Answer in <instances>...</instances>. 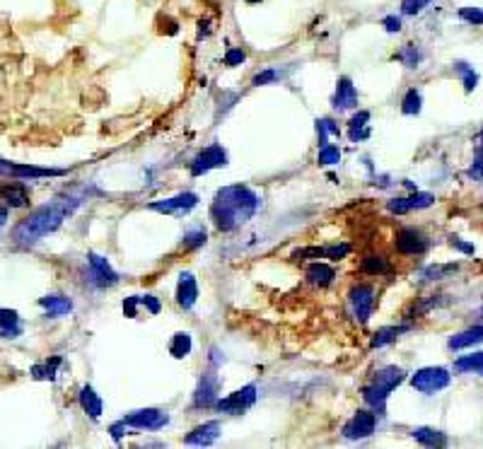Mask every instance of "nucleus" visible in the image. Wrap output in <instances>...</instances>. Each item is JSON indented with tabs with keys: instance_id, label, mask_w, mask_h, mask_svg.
Wrapping results in <instances>:
<instances>
[{
	"instance_id": "nucleus-25",
	"label": "nucleus",
	"mask_w": 483,
	"mask_h": 449,
	"mask_svg": "<svg viewBox=\"0 0 483 449\" xmlns=\"http://www.w3.org/2000/svg\"><path fill=\"white\" fill-rule=\"evenodd\" d=\"M411 326L409 324H399V326H382V329L377 331V334L373 336V341H370V346L373 348H384L389 346V343H394L396 338H399L401 334H409Z\"/></svg>"
},
{
	"instance_id": "nucleus-19",
	"label": "nucleus",
	"mask_w": 483,
	"mask_h": 449,
	"mask_svg": "<svg viewBox=\"0 0 483 449\" xmlns=\"http://www.w3.org/2000/svg\"><path fill=\"white\" fill-rule=\"evenodd\" d=\"M198 302V282L193 278V273H181L179 282H177V305L181 310H193V305Z\"/></svg>"
},
{
	"instance_id": "nucleus-37",
	"label": "nucleus",
	"mask_w": 483,
	"mask_h": 449,
	"mask_svg": "<svg viewBox=\"0 0 483 449\" xmlns=\"http://www.w3.org/2000/svg\"><path fill=\"white\" fill-rule=\"evenodd\" d=\"M206 239H208L206 230H203V227H198V230H191V232H186V235H184V239H181V249H184V251L198 249V246H203V244H206Z\"/></svg>"
},
{
	"instance_id": "nucleus-16",
	"label": "nucleus",
	"mask_w": 483,
	"mask_h": 449,
	"mask_svg": "<svg viewBox=\"0 0 483 449\" xmlns=\"http://www.w3.org/2000/svg\"><path fill=\"white\" fill-rule=\"evenodd\" d=\"M331 107L336 112H348V109H355L358 107V90H355L353 80L350 78H338L336 83V94L331 99Z\"/></svg>"
},
{
	"instance_id": "nucleus-3",
	"label": "nucleus",
	"mask_w": 483,
	"mask_h": 449,
	"mask_svg": "<svg viewBox=\"0 0 483 449\" xmlns=\"http://www.w3.org/2000/svg\"><path fill=\"white\" fill-rule=\"evenodd\" d=\"M406 380V372L396 365L382 367V370L375 372L373 382L363 389V398L368 406H373L375 411H384V403L389 398V393Z\"/></svg>"
},
{
	"instance_id": "nucleus-1",
	"label": "nucleus",
	"mask_w": 483,
	"mask_h": 449,
	"mask_svg": "<svg viewBox=\"0 0 483 449\" xmlns=\"http://www.w3.org/2000/svg\"><path fill=\"white\" fill-rule=\"evenodd\" d=\"M80 203H83V196L65 194V196L54 198L51 203L39 205V208H34L27 218H22L13 227V242L17 246H34L37 242H42L44 237L54 235V232L63 225V220L68 218Z\"/></svg>"
},
{
	"instance_id": "nucleus-29",
	"label": "nucleus",
	"mask_w": 483,
	"mask_h": 449,
	"mask_svg": "<svg viewBox=\"0 0 483 449\" xmlns=\"http://www.w3.org/2000/svg\"><path fill=\"white\" fill-rule=\"evenodd\" d=\"M360 271H363V273H368V276H386V273H391V266H389V261H386L384 256L370 254V256H365V259L360 261Z\"/></svg>"
},
{
	"instance_id": "nucleus-40",
	"label": "nucleus",
	"mask_w": 483,
	"mask_h": 449,
	"mask_svg": "<svg viewBox=\"0 0 483 449\" xmlns=\"http://www.w3.org/2000/svg\"><path fill=\"white\" fill-rule=\"evenodd\" d=\"M278 78H281V73H278L276 68H266V70H261V73L254 75L252 85H254V87H261V85H271V83H276Z\"/></svg>"
},
{
	"instance_id": "nucleus-22",
	"label": "nucleus",
	"mask_w": 483,
	"mask_h": 449,
	"mask_svg": "<svg viewBox=\"0 0 483 449\" xmlns=\"http://www.w3.org/2000/svg\"><path fill=\"white\" fill-rule=\"evenodd\" d=\"M479 343H483V324L471 326V329L452 336L450 341H447V348H450V350H464V348L479 346Z\"/></svg>"
},
{
	"instance_id": "nucleus-4",
	"label": "nucleus",
	"mask_w": 483,
	"mask_h": 449,
	"mask_svg": "<svg viewBox=\"0 0 483 449\" xmlns=\"http://www.w3.org/2000/svg\"><path fill=\"white\" fill-rule=\"evenodd\" d=\"M450 382H452V375L445 367H420V370L414 372V377H411V387L418 393H425V396L440 393L442 389L450 387Z\"/></svg>"
},
{
	"instance_id": "nucleus-52",
	"label": "nucleus",
	"mask_w": 483,
	"mask_h": 449,
	"mask_svg": "<svg viewBox=\"0 0 483 449\" xmlns=\"http://www.w3.org/2000/svg\"><path fill=\"white\" fill-rule=\"evenodd\" d=\"M244 3H249V5H256V3H261V0H244Z\"/></svg>"
},
{
	"instance_id": "nucleus-45",
	"label": "nucleus",
	"mask_w": 483,
	"mask_h": 449,
	"mask_svg": "<svg viewBox=\"0 0 483 449\" xmlns=\"http://www.w3.org/2000/svg\"><path fill=\"white\" fill-rule=\"evenodd\" d=\"M469 179H474V181H483V153L476 155V160L471 162V167H469Z\"/></svg>"
},
{
	"instance_id": "nucleus-42",
	"label": "nucleus",
	"mask_w": 483,
	"mask_h": 449,
	"mask_svg": "<svg viewBox=\"0 0 483 449\" xmlns=\"http://www.w3.org/2000/svg\"><path fill=\"white\" fill-rule=\"evenodd\" d=\"M138 300H140V307H145L150 314H160L162 312V302L157 300L155 295H138Z\"/></svg>"
},
{
	"instance_id": "nucleus-12",
	"label": "nucleus",
	"mask_w": 483,
	"mask_h": 449,
	"mask_svg": "<svg viewBox=\"0 0 483 449\" xmlns=\"http://www.w3.org/2000/svg\"><path fill=\"white\" fill-rule=\"evenodd\" d=\"M88 276L95 287H114L119 282V273L111 269L109 259L90 251L88 254Z\"/></svg>"
},
{
	"instance_id": "nucleus-14",
	"label": "nucleus",
	"mask_w": 483,
	"mask_h": 449,
	"mask_svg": "<svg viewBox=\"0 0 483 449\" xmlns=\"http://www.w3.org/2000/svg\"><path fill=\"white\" fill-rule=\"evenodd\" d=\"M375 427H377V416L370 411H358L343 425V432H341V435H343L345 440H365V437L373 435Z\"/></svg>"
},
{
	"instance_id": "nucleus-48",
	"label": "nucleus",
	"mask_w": 483,
	"mask_h": 449,
	"mask_svg": "<svg viewBox=\"0 0 483 449\" xmlns=\"http://www.w3.org/2000/svg\"><path fill=\"white\" fill-rule=\"evenodd\" d=\"M450 244L455 246V249L464 251V254H474V244H466V242L459 239V237H450Z\"/></svg>"
},
{
	"instance_id": "nucleus-10",
	"label": "nucleus",
	"mask_w": 483,
	"mask_h": 449,
	"mask_svg": "<svg viewBox=\"0 0 483 449\" xmlns=\"http://www.w3.org/2000/svg\"><path fill=\"white\" fill-rule=\"evenodd\" d=\"M227 164V153L220 143H213L208 148H203L196 158L191 160V176H203L211 169L225 167Z\"/></svg>"
},
{
	"instance_id": "nucleus-18",
	"label": "nucleus",
	"mask_w": 483,
	"mask_h": 449,
	"mask_svg": "<svg viewBox=\"0 0 483 449\" xmlns=\"http://www.w3.org/2000/svg\"><path fill=\"white\" fill-rule=\"evenodd\" d=\"M220 437V423L218 421H208L203 425L193 427L189 435L184 437V445H196V447H208Z\"/></svg>"
},
{
	"instance_id": "nucleus-35",
	"label": "nucleus",
	"mask_w": 483,
	"mask_h": 449,
	"mask_svg": "<svg viewBox=\"0 0 483 449\" xmlns=\"http://www.w3.org/2000/svg\"><path fill=\"white\" fill-rule=\"evenodd\" d=\"M420 51H418V46L416 44H404V49H401L399 53H396V60H401V63L406 65V68H418L420 65Z\"/></svg>"
},
{
	"instance_id": "nucleus-32",
	"label": "nucleus",
	"mask_w": 483,
	"mask_h": 449,
	"mask_svg": "<svg viewBox=\"0 0 483 449\" xmlns=\"http://www.w3.org/2000/svg\"><path fill=\"white\" fill-rule=\"evenodd\" d=\"M329 135L338 138L341 135V128L334 119H317V140H319V148L329 143Z\"/></svg>"
},
{
	"instance_id": "nucleus-20",
	"label": "nucleus",
	"mask_w": 483,
	"mask_h": 449,
	"mask_svg": "<svg viewBox=\"0 0 483 449\" xmlns=\"http://www.w3.org/2000/svg\"><path fill=\"white\" fill-rule=\"evenodd\" d=\"M78 401H80V408H83L92 421H99L101 413H104V401H101V396L92 389V387L90 384L83 387L78 393Z\"/></svg>"
},
{
	"instance_id": "nucleus-36",
	"label": "nucleus",
	"mask_w": 483,
	"mask_h": 449,
	"mask_svg": "<svg viewBox=\"0 0 483 449\" xmlns=\"http://www.w3.org/2000/svg\"><path fill=\"white\" fill-rule=\"evenodd\" d=\"M317 162L324 164V167H331V164H338V162H341V150H338V145H331V143L322 145V148H319V155H317Z\"/></svg>"
},
{
	"instance_id": "nucleus-31",
	"label": "nucleus",
	"mask_w": 483,
	"mask_h": 449,
	"mask_svg": "<svg viewBox=\"0 0 483 449\" xmlns=\"http://www.w3.org/2000/svg\"><path fill=\"white\" fill-rule=\"evenodd\" d=\"M455 70L459 73L461 83H464V92L471 94L476 90V85H479V75H476V70L471 68L469 63H464V60H457L455 63Z\"/></svg>"
},
{
	"instance_id": "nucleus-51",
	"label": "nucleus",
	"mask_w": 483,
	"mask_h": 449,
	"mask_svg": "<svg viewBox=\"0 0 483 449\" xmlns=\"http://www.w3.org/2000/svg\"><path fill=\"white\" fill-rule=\"evenodd\" d=\"M8 218H10L8 205H0V230H3V227L8 225Z\"/></svg>"
},
{
	"instance_id": "nucleus-2",
	"label": "nucleus",
	"mask_w": 483,
	"mask_h": 449,
	"mask_svg": "<svg viewBox=\"0 0 483 449\" xmlns=\"http://www.w3.org/2000/svg\"><path fill=\"white\" fill-rule=\"evenodd\" d=\"M259 208H261V198L256 191L244 184H232L215 194L211 203V220L220 232H232L252 220Z\"/></svg>"
},
{
	"instance_id": "nucleus-26",
	"label": "nucleus",
	"mask_w": 483,
	"mask_h": 449,
	"mask_svg": "<svg viewBox=\"0 0 483 449\" xmlns=\"http://www.w3.org/2000/svg\"><path fill=\"white\" fill-rule=\"evenodd\" d=\"M414 440L420 442L425 447H445L447 445V435L442 430H435V427H414Z\"/></svg>"
},
{
	"instance_id": "nucleus-46",
	"label": "nucleus",
	"mask_w": 483,
	"mask_h": 449,
	"mask_svg": "<svg viewBox=\"0 0 483 449\" xmlns=\"http://www.w3.org/2000/svg\"><path fill=\"white\" fill-rule=\"evenodd\" d=\"M382 27H384L389 34L401 32V17H396V15H386V17L382 19Z\"/></svg>"
},
{
	"instance_id": "nucleus-33",
	"label": "nucleus",
	"mask_w": 483,
	"mask_h": 449,
	"mask_svg": "<svg viewBox=\"0 0 483 449\" xmlns=\"http://www.w3.org/2000/svg\"><path fill=\"white\" fill-rule=\"evenodd\" d=\"M420 109H423V97H420L418 90H409L406 97L401 99V112L406 116H418Z\"/></svg>"
},
{
	"instance_id": "nucleus-8",
	"label": "nucleus",
	"mask_w": 483,
	"mask_h": 449,
	"mask_svg": "<svg viewBox=\"0 0 483 449\" xmlns=\"http://www.w3.org/2000/svg\"><path fill=\"white\" fill-rule=\"evenodd\" d=\"M121 421L129 427H133V430H147V432L162 430L165 425H170V416L165 411H160V408H138V411L126 413Z\"/></svg>"
},
{
	"instance_id": "nucleus-50",
	"label": "nucleus",
	"mask_w": 483,
	"mask_h": 449,
	"mask_svg": "<svg viewBox=\"0 0 483 449\" xmlns=\"http://www.w3.org/2000/svg\"><path fill=\"white\" fill-rule=\"evenodd\" d=\"M222 360H225V357L220 355V350H218V348H211V365H213V367H218Z\"/></svg>"
},
{
	"instance_id": "nucleus-9",
	"label": "nucleus",
	"mask_w": 483,
	"mask_h": 449,
	"mask_svg": "<svg viewBox=\"0 0 483 449\" xmlns=\"http://www.w3.org/2000/svg\"><path fill=\"white\" fill-rule=\"evenodd\" d=\"M394 246H396V251L404 256H420L428 251L430 242H428V237L420 230H416V227H401L394 237Z\"/></svg>"
},
{
	"instance_id": "nucleus-11",
	"label": "nucleus",
	"mask_w": 483,
	"mask_h": 449,
	"mask_svg": "<svg viewBox=\"0 0 483 449\" xmlns=\"http://www.w3.org/2000/svg\"><path fill=\"white\" fill-rule=\"evenodd\" d=\"M198 205V196L193 191H184V194H177L172 198H160L147 203V210H155L162 215H184Z\"/></svg>"
},
{
	"instance_id": "nucleus-7",
	"label": "nucleus",
	"mask_w": 483,
	"mask_h": 449,
	"mask_svg": "<svg viewBox=\"0 0 483 449\" xmlns=\"http://www.w3.org/2000/svg\"><path fill=\"white\" fill-rule=\"evenodd\" d=\"M68 169H51V167H34V164H17L8 162L0 158V176L8 179H19V181H34V179H47V176H65Z\"/></svg>"
},
{
	"instance_id": "nucleus-23",
	"label": "nucleus",
	"mask_w": 483,
	"mask_h": 449,
	"mask_svg": "<svg viewBox=\"0 0 483 449\" xmlns=\"http://www.w3.org/2000/svg\"><path fill=\"white\" fill-rule=\"evenodd\" d=\"M60 365H63V357L60 355L47 357V360L37 362V365L29 370V375H32V380H37V382H56V375H58Z\"/></svg>"
},
{
	"instance_id": "nucleus-44",
	"label": "nucleus",
	"mask_w": 483,
	"mask_h": 449,
	"mask_svg": "<svg viewBox=\"0 0 483 449\" xmlns=\"http://www.w3.org/2000/svg\"><path fill=\"white\" fill-rule=\"evenodd\" d=\"M244 60H247V53H244L242 49H227V53H225V65H227V68L242 65Z\"/></svg>"
},
{
	"instance_id": "nucleus-43",
	"label": "nucleus",
	"mask_w": 483,
	"mask_h": 449,
	"mask_svg": "<svg viewBox=\"0 0 483 449\" xmlns=\"http://www.w3.org/2000/svg\"><path fill=\"white\" fill-rule=\"evenodd\" d=\"M124 316H129V319H136L138 316V307H140V300H138V295H131V297H126L124 300Z\"/></svg>"
},
{
	"instance_id": "nucleus-28",
	"label": "nucleus",
	"mask_w": 483,
	"mask_h": 449,
	"mask_svg": "<svg viewBox=\"0 0 483 449\" xmlns=\"http://www.w3.org/2000/svg\"><path fill=\"white\" fill-rule=\"evenodd\" d=\"M191 348H193L191 334L189 331H179V334H174L170 341V355L177 357V360H184L186 355H191Z\"/></svg>"
},
{
	"instance_id": "nucleus-49",
	"label": "nucleus",
	"mask_w": 483,
	"mask_h": 449,
	"mask_svg": "<svg viewBox=\"0 0 483 449\" xmlns=\"http://www.w3.org/2000/svg\"><path fill=\"white\" fill-rule=\"evenodd\" d=\"M211 34V19H201L198 22V37H208Z\"/></svg>"
},
{
	"instance_id": "nucleus-24",
	"label": "nucleus",
	"mask_w": 483,
	"mask_h": 449,
	"mask_svg": "<svg viewBox=\"0 0 483 449\" xmlns=\"http://www.w3.org/2000/svg\"><path fill=\"white\" fill-rule=\"evenodd\" d=\"M0 336L3 338H19L22 336V319L15 310L0 307Z\"/></svg>"
},
{
	"instance_id": "nucleus-17",
	"label": "nucleus",
	"mask_w": 483,
	"mask_h": 449,
	"mask_svg": "<svg viewBox=\"0 0 483 449\" xmlns=\"http://www.w3.org/2000/svg\"><path fill=\"white\" fill-rule=\"evenodd\" d=\"M39 307L47 312L49 319H58V316H68L73 312V300L60 292H51V295L39 297Z\"/></svg>"
},
{
	"instance_id": "nucleus-6",
	"label": "nucleus",
	"mask_w": 483,
	"mask_h": 449,
	"mask_svg": "<svg viewBox=\"0 0 483 449\" xmlns=\"http://www.w3.org/2000/svg\"><path fill=\"white\" fill-rule=\"evenodd\" d=\"M256 398H259L256 384H247L242 389L227 393L225 398H218L215 408L220 413H227V416H242V413H247L256 403Z\"/></svg>"
},
{
	"instance_id": "nucleus-27",
	"label": "nucleus",
	"mask_w": 483,
	"mask_h": 449,
	"mask_svg": "<svg viewBox=\"0 0 483 449\" xmlns=\"http://www.w3.org/2000/svg\"><path fill=\"white\" fill-rule=\"evenodd\" d=\"M457 375H483V350L474 355H464L455 360Z\"/></svg>"
},
{
	"instance_id": "nucleus-38",
	"label": "nucleus",
	"mask_w": 483,
	"mask_h": 449,
	"mask_svg": "<svg viewBox=\"0 0 483 449\" xmlns=\"http://www.w3.org/2000/svg\"><path fill=\"white\" fill-rule=\"evenodd\" d=\"M409 208L411 210H423V208H430L435 203V196L433 194H425V191H416L414 196H409Z\"/></svg>"
},
{
	"instance_id": "nucleus-30",
	"label": "nucleus",
	"mask_w": 483,
	"mask_h": 449,
	"mask_svg": "<svg viewBox=\"0 0 483 449\" xmlns=\"http://www.w3.org/2000/svg\"><path fill=\"white\" fill-rule=\"evenodd\" d=\"M368 121H370V112H360V114H355L353 119L348 121V135H350V140L353 143H358V140H363V138H368L370 135V128H368Z\"/></svg>"
},
{
	"instance_id": "nucleus-15",
	"label": "nucleus",
	"mask_w": 483,
	"mask_h": 449,
	"mask_svg": "<svg viewBox=\"0 0 483 449\" xmlns=\"http://www.w3.org/2000/svg\"><path fill=\"white\" fill-rule=\"evenodd\" d=\"M0 198H3L5 205H10V208H27L29 201H32V194H29L24 181L8 179L0 184Z\"/></svg>"
},
{
	"instance_id": "nucleus-41",
	"label": "nucleus",
	"mask_w": 483,
	"mask_h": 449,
	"mask_svg": "<svg viewBox=\"0 0 483 449\" xmlns=\"http://www.w3.org/2000/svg\"><path fill=\"white\" fill-rule=\"evenodd\" d=\"M430 5V0H401V12L404 15H418L420 10H425Z\"/></svg>"
},
{
	"instance_id": "nucleus-21",
	"label": "nucleus",
	"mask_w": 483,
	"mask_h": 449,
	"mask_svg": "<svg viewBox=\"0 0 483 449\" xmlns=\"http://www.w3.org/2000/svg\"><path fill=\"white\" fill-rule=\"evenodd\" d=\"M334 278H336V271H334V266L324 264V261L317 259L307 266V280L312 282V285L327 287V285H331Z\"/></svg>"
},
{
	"instance_id": "nucleus-5",
	"label": "nucleus",
	"mask_w": 483,
	"mask_h": 449,
	"mask_svg": "<svg viewBox=\"0 0 483 449\" xmlns=\"http://www.w3.org/2000/svg\"><path fill=\"white\" fill-rule=\"evenodd\" d=\"M348 302H350V310H353L355 319L358 321H368L375 312V305H377V290L375 285L370 282H355L348 292Z\"/></svg>"
},
{
	"instance_id": "nucleus-34",
	"label": "nucleus",
	"mask_w": 483,
	"mask_h": 449,
	"mask_svg": "<svg viewBox=\"0 0 483 449\" xmlns=\"http://www.w3.org/2000/svg\"><path fill=\"white\" fill-rule=\"evenodd\" d=\"M459 266L457 264H433L423 271V278L425 280H442V278H450L452 273H457Z\"/></svg>"
},
{
	"instance_id": "nucleus-13",
	"label": "nucleus",
	"mask_w": 483,
	"mask_h": 449,
	"mask_svg": "<svg viewBox=\"0 0 483 449\" xmlns=\"http://www.w3.org/2000/svg\"><path fill=\"white\" fill-rule=\"evenodd\" d=\"M218 398H220V377L215 372H206L193 391V408H215Z\"/></svg>"
},
{
	"instance_id": "nucleus-47",
	"label": "nucleus",
	"mask_w": 483,
	"mask_h": 449,
	"mask_svg": "<svg viewBox=\"0 0 483 449\" xmlns=\"http://www.w3.org/2000/svg\"><path fill=\"white\" fill-rule=\"evenodd\" d=\"M129 430V425H126L124 421H119V423H114V425L109 427V432H111V437H114V442H121V437H124V432Z\"/></svg>"
},
{
	"instance_id": "nucleus-39",
	"label": "nucleus",
	"mask_w": 483,
	"mask_h": 449,
	"mask_svg": "<svg viewBox=\"0 0 483 449\" xmlns=\"http://www.w3.org/2000/svg\"><path fill=\"white\" fill-rule=\"evenodd\" d=\"M459 19L474 24V27H481V24H483V8H461L459 10Z\"/></svg>"
}]
</instances>
